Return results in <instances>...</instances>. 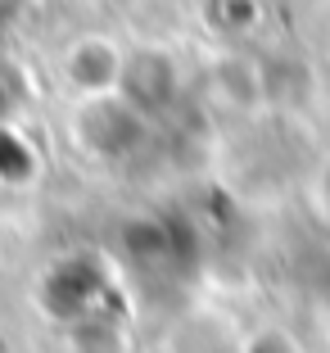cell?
<instances>
[{
  "mask_svg": "<svg viewBox=\"0 0 330 353\" xmlns=\"http://www.w3.org/2000/svg\"><path fill=\"white\" fill-rule=\"evenodd\" d=\"M245 353H299V344H294V335H289V331L267 326V331H258L254 340H249Z\"/></svg>",
  "mask_w": 330,
  "mask_h": 353,
  "instance_id": "277c9868",
  "label": "cell"
},
{
  "mask_svg": "<svg viewBox=\"0 0 330 353\" xmlns=\"http://www.w3.org/2000/svg\"><path fill=\"white\" fill-rule=\"evenodd\" d=\"M118 91H123L145 118H149V114H163V104L176 95V68H172V59H167V54H158V50L132 54Z\"/></svg>",
  "mask_w": 330,
  "mask_h": 353,
  "instance_id": "3957f363",
  "label": "cell"
},
{
  "mask_svg": "<svg viewBox=\"0 0 330 353\" xmlns=\"http://www.w3.org/2000/svg\"><path fill=\"white\" fill-rule=\"evenodd\" d=\"M123 73H127V54L114 41H104V37H82V41H72L63 50V82L82 100L114 95L123 86Z\"/></svg>",
  "mask_w": 330,
  "mask_h": 353,
  "instance_id": "7a4b0ae2",
  "label": "cell"
},
{
  "mask_svg": "<svg viewBox=\"0 0 330 353\" xmlns=\"http://www.w3.org/2000/svg\"><path fill=\"white\" fill-rule=\"evenodd\" d=\"M77 141L100 159H123L145 141V114L123 91L91 95L77 109Z\"/></svg>",
  "mask_w": 330,
  "mask_h": 353,
  "instance_id": "6da1fadb",
  "label": "cell"
},
{
  "mask_svg": "<svg viewBox=\"0 0 330 353\" xmlns=\"http://www.w3.org/2000/svg\"><path fill=\"white\" fill-rule=\"evenodd\" d=\"M317 204L330 213V159L321 163V172H317Z\"/></svg>",
  "mask_w": 330,
  "mask_h": 353,
  "instance_id": "5b68a950",
  "label": "cell"
}]
</instances>
